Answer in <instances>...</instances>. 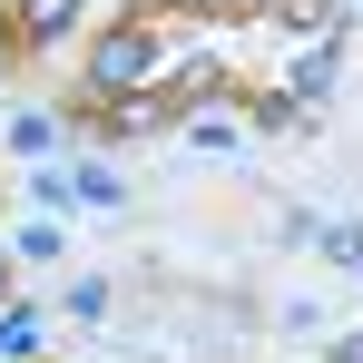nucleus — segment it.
I'll return each mask as SVG.
<instances>
[{
	"label": "nucleus",
	"mask_w": 363,
	"mask_h": 363,
	"mask_svg": "<svg viewBox=\"0 0 363 363\" xmlns=\"http://www.w3.org/2000/svg\"><path fill=\"white\" fill-rule=\"evenodd\" d=\"M167 69H177V30H167V20H118V30H99V50H89V99L118 108L138 89H167Z\"/></svg>",
	"instance_id": "f257e3e1"
},
{
	"label": "nucleus",
	"mask_w": 363,
	"mask_h": 363,
	"mask_svg": "<svg viewBox=\"0 0 363 363\" xmlns=\"http://www.w3.org/2000/svg\"><path fill=\"white\" fill-rule=\"evenodd\" d=\"M177 138L196 147V157H236L245 138H255V118L226 108V99H216V108H206V99H186V108H177Z\"/></svg>",
	"instance_id": "f03ea898"
},
{
	"label": "nucleus",
	"mask_w": 363,
	"mask_h": 363,
	"mask_svg": "<svg viewBox=\"0 0 363 363\" xmlns=\"http://www.w3.org/2000/svg\"><path fill=\"white\" fill-rule=\"evenodd\" d=\"M0 147H10L20 167H40V157L60 167V157H69V118H50V108H10V128H0Z\"/></svg>",
	"instance_id": "7ed1b4c3"
},
{
	"label": "nucleus",
	"mask_w": 363,
	"mask_h": 363,
	"mask_svg": "<svg viewBox=\"0 0 363 363\" xmlns=\"http://www.w3.org/2000/svg\"><path fill=\"white\" fill-rule=\"evenodd\" d=\"M69 186H79V206H89V216H128V186H118V167H108V157L69 147Z\"/></svg>",
	"instance_id": "20e7f679"
},
{
	"label": "nucleus",
	"mask_w": 363,
	"mask_h": 363,
	"mask_svg": "<svg viewBox=\"0 0 363 363\" xmlns=\"http://www.w3.org/2000/svg\"><path fill=\"white\" fill-rule=\"evenodd\" d=\"M60 314H69V324H108V314H118V275H69Z\"/></svg>",
	"instance_id": "39448f33"
},
{
	"label": "nucleus",
	"mask_w": 363,
	"mask_h": 363,
	"mask_svg": "<svg viewBox=\"0 0 363 363\" xmlns=\"http://www.w3.org/2000/svg\"><path fill=\"white\" fill-rule=\"evenodd\" d=\"M60 255H69V226H60V216H30V226L10 236V265H60Z\"/></svg>",
	"instance_id": "423d86ee"
},
{
	"label": "nucleus",
	"mask_w": 363,
	"mask_h": 363,
	"mask_svg": "<svg viewBox=\"0 0 363 363\" xmlns=\"http://www.w3.org/2000/svg\"><path fill=\"white\" fill-rule=\"evenodd\" d=\"M69 20H79V0H20V50H50Z\"/></svg>",
	"instance_id": "0eeeda50"
},
{
	"label": "nucleus",
	"mask_w": 363,
	"mask_h": 363,
	"mask_svg": "<svg viewBox=\"0 0 363 363\" xmlns=\"http://www.w3.org/2000/svg\"><path fill=\"white\" fill-rule=\"evenodd\" d=\"M265 236H275V245H314V236H324V216H314L304 196H285V206L265 216Z\"/></svg>",
	"instance_id": "6e6552de"
},
{
	"label": "nucleus",
	"mask_w": 363,
	"mask_h": 363,
	"mask_svg": "<svg viewBox=\"0 0 363 363\" xmlns=\"http://www.w3.org/2000/svg\"><path fill=\"white\" fill-rule=\"evenodd\" d=\"M314 245H324V265L354 275V265H363V216H324V236H314Z\"/></svg>",
	"instance_id": "1a4fd4ad"
},
{
	"label": "nucleus",
	"mask_w": 363,
	"mask_h": 363,
	"mask_svg": "<svg viewBox=\"0 0 363 363\" xmlns=\"http://www.w3.org/2000/svg\"><path fill=\"white\" fill-rule=\"evenodd\" d=\"M30 344H40V304H10V314H0V363L30 354Z\"/></svg>",
	"instance_id": "9d476101"
},
{
	"label": "nucleus",
	"mask_w": 363,
	"mask_h": 363,
	"mask_svg": "<svg viewBox=\"0 0 363 363\" xmlns=\"http://www.w3.org/2000/svg\"><path fill=\"white\" fill-rule=\"evenodd\" d=\"M275 324H285V334H314V324H324V304H314V295H285V304H275Z\"/></svg>",
	"instance_id": "9b49d317"
},
{
	"label": "nucleus",
	"mask_w": 363,
	"mask_h": 363,
	"mask_svg": "<svg viewBox=\"0 0 363 363\" xmlns=\"http://www.w3.org/2000/svg\"><path fill=\"white\" fill-rule=\"evenodd\" d=\"M324 363H363V324H354V334H334V344H324Z\"/></svg>",
	"instance_id": "f8f14e48"
},
{
	"label": "nucleus",
	"mask_w": 363,
	"mask_h": 363,
	"mask_svg": "<svg viewBox=\"0 0 363 363\" xmlns=\"http://www.w3.org/2000/svg\"><path fill=\"white\" fill-rule=\"evenodd\" d=\"M0 295H10V245H0Z\"/></svg>",
	"instance_id": "ddd939ff"
},
{
	"label": "nucleus",
	"mask_w": 363,
	"mask_h": 363,
	"mask_svg": "<svg viewBox=\"0 0 363 363\" xmlns=\"http://www.w3.org/2000/svg\"><path fill=\"white\" fill-rule=\"evenodd\" d=\"M10 40H20V30H0V60H10Z\"/></svg>",
	"instance_id": "4468645a"
},
{
	"label": "nucleus",
	"mask_w": 363,
	"mask_h": 363,
	"mask_svg": "<svg viewBox=\"0 0 363 363\" xmlns=\"http://www.w3.org/2000/svg\"><path fill=\"white\" fill-rule=\"evenodd\" d=\"M10 10H20V0H10Z\"/></svg>",
	"instance_id": "2eb2a0df"
}]
</instances>
